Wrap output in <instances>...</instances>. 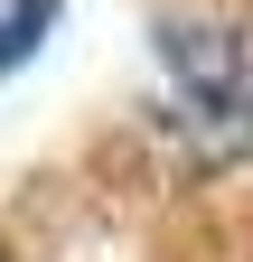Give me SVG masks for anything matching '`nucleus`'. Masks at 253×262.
Returning a JSON list of instances; mask_svg holds the SVG:
<instances>
[{
	"mask_svg": "<svg viewBox=\"0 0 253 262\" xmlns=\"http://www.w3.org/2000/svg\"><path fill=\"white\" fill-rule=\"evenodd\" d=\"M160 66H169V113L206 159L253 150V47L216 19H160Z\"/></svg>",
	"mask_w": 253,
	"mask_h": 262,
	"instance_id": "obj_1",
	"label": "nucleus"
},
{
	"mask_svg": "<svg viewBox=\"0 0 253 262\" xmlns=\"http://www.w3.org/2000/svg\"><path fill=\"white\" fill-rule=\"evenodd\" d=\"M56 10H66V0H0V75H19V66L56 38Z\"/></svg>",
	"mask_w": 253,
	"mask_h": 262,
	"instance_id": "obj_2",
	"label": "nucleus"
}]
</instances>
